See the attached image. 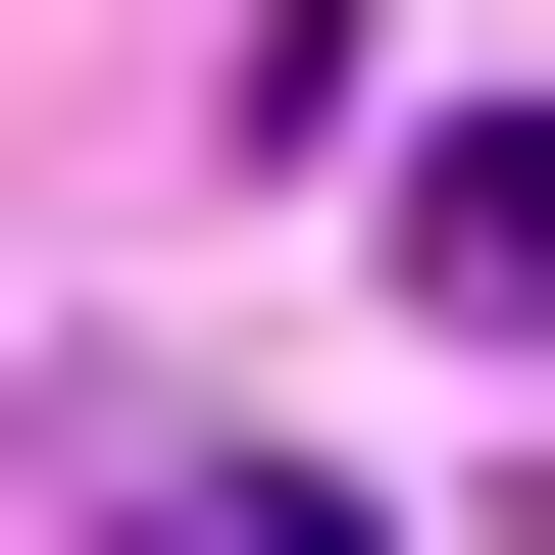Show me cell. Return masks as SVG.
Returning <instances> with one entry per match:
<instances>
[{
    "label": "cell",
    "mask_w": 555,
    "mask_h": 555,
    "mask_svg": "<svg viewBox=\"0 0 555 555\" xmlns=\"http://www.w3.org/2000/svg\"><path fill=\"white\" fill-rule=\"evenodd\" d=\"M404 304H454V353H555V102H404Z\"/></svg>",
    "instance_id": "obj_1"
},
{
    "label": "cell",
    "mask_w": 555,
    "mask_h": 555,
    "mask_svg": "<svg viewBox=\"0 0 555 555\" xmlns=\"http://www.w3.org/2000/svg\"><path fill=\"white\" fill-rule=\"evenodd\" d=\"M102 555H353V505H102Z\"/></svg>",
    "instance_id": "obj_2"
}]
</instances>
